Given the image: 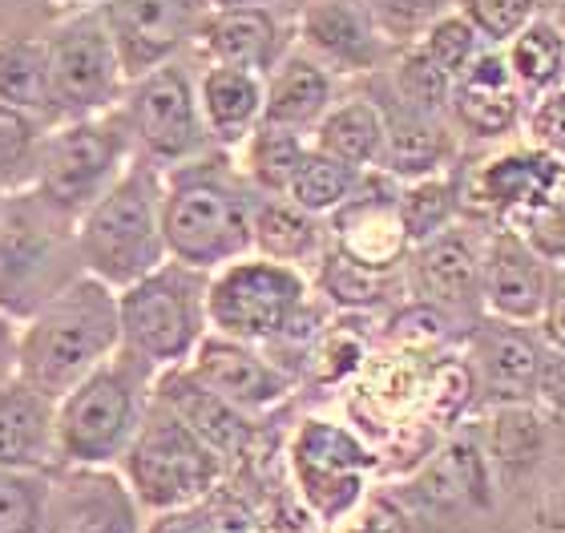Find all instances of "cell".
<instances>
[{"label": "cell", "mask_w": 565, "mask_h": 533, "mask_svg": "<svg viewBox=\"0 0 565 533\" xmlns=\"http://www.w3.org/2000/svg\"><path fill=\"white\" fill-rule=\"evenodd\" d=\"M413 291L436 311L481 308V247L472 243L469 231L445 226L440 235L416 243Z\"/></svg>", "instance_id": "2e32d148"}, {"label": "cell", "mask_w": 565, "mask_h": 533, "mask_svg": "<svg viewBox=\"0 0 565 533\" xmlns=\"http://www.w3.org/2000/svg\"><path fill=\"white\" fill-rule=\"evenodd\" d=\"M202 97H206L211 126L223 134V138H238V134L255 121V114H259V106H263L255 77L235 70V65H231V70H214L211 77H206Z\"/></svg>", "instance_id": "f546056e"}, {"label": "cell", "mask_w": 565, "mask_h": 533, "mask_svg": "<svg viewBox=\"0 0 565 533\" xmlns=\"http://www.w3.org/2000/svg\"><path fill=\"white\" fill-rule=\"evenodd\" d=\"M533 138L545 154L565 158V89L550 94L542 106L533 109Z\"/></svg>", "instance_id": "f6af8a7d"}, {"label": "cell", "mask_w": 565, "mask_h": 533, "mask_svg": "<svg viewBox=\"0 0 565 533\" xmlns=\"http://www.w3.org/2000/svg\"><path fill=\"white\" fill-rule=\"evenodd\" d=\"M311 36H316L323 49H331V53H343V57L364 53V45H367L364 21H360L348 4H340V0L319 4V9L311 12Z\"/></svg>", "instance_id": "ab89813d"}, {"label": "cell", "mask_w": 565, "mask_h": 533, "mask_svg": "<svg viewBox=\"0 0 565 533\" xmlns=\"http://www.w3.org/2000/svg\"><path fill=\"white\" fill-rule=\"evenodd\" d=\"M384 533H518L501 510L481 437L448 440L404 486L372 501Z\"/></svg>", "instance_id": "6da1fadb"}, {"label": "cell", "mask_w": 565, "mask_h": 533, "mask_svg": "<svg viewBox=\"0 0 565 533\" xmlns=\"http://www.w3.org/2000/svg\"><path fill=\"white\" fill-rule=\"evenodd\" d=\"M319 284H323V291H328L335 303H343V308H372V303H380L384 291H388V271L364 267V263L348 259L343 250H335V255H328V263H323Z\"/></svg>", "instance_id": "8d00e7d4"}, {"label": "cell", "mask_w": 565, "mask_h": 533, "mask_svg": "<svg viewBox=\"0 0 565 533\" xmlns=\"http://www.w3.org/2000/svg\"><path fill=\"white\" fill-rule=\"evenodd\" d=\"M114 33L130 70L166 57L182 41L190 21L186 0H118L114 4Z\"/></svg>", "instance_id": "7402d4cb"}, {"label": "cell", "mask_w": 565, "mask_h": 533, "mask_svg": "<svg viewBox=\"0 0 565 533\" xmlns=\"http://www.w3.org/2000/svg\"><path fill=\"white\" fill-rule=\"evenodd\" d=\"M33 150V126L17 109H0V178H9Z\"/></svg>", "instance_id": "ee69618b"}, {"label": "cell", "mask_w": 565, "mask_h": 533, "mask_svg": "<svg viewBox=\"0 0 565 533\" xmlns=\"http://www.w3.org/2000/svg\"><path fill=\"white\" fill-rule=\"evenodd\" d=\"M134 130L153 158H186L199 146V118L186 77L178 70H158L134 97Z\"/></svg>", "instance_id": "ac0fdd59"}, {"label": "cell", "mask_w": 565, "mask_h": 533, "mask_svg": "<svg viewBox=\"0 0 565 533\" xmlns=\"http://www.w3.org/2000/svg\"><path fill=\"white\" fill-rule=\"evenodd\" d=\"M114 49L94 21L73 24L49 53V94L65 106H102L114 94Z\"/></svg>", "instance_id": "ffe728a7"}, {"label": "cell", "mask_w": 565, "mask_h": 533, "mask_svg": "<svg viewBox=\"0 0 565 533\" xmlns=\"http://www.w3.org/2000/svg\"><path fill=\"white\" fill-rule=\"evenodd\" d=\"M457 206H460L457 182H448V178H420L416 186H408L396 199L404 238L408 243H424V238L440 235L445 226H452Z\"/></svg>", "instance_id": "4dcf8cb0"}, {"label": "cell", "mask_w": 565, "mask_h": 533, "mask_svg": "<svg viewBox=\"0 0 565 533\" xmlns=\"http://www.w3.org/2000/svg\"><path fill=\"white\" fill-rule=\"evenodd\" d=\"M328 106V77L307 65V61H295L279 73L271 97H267V126H307L316 121Z\"/></svg>", "instance_id": "f1b7e54d"}, {"label": "cell", "mask_w": 565, "mask_h": 533, "mask_svg": "<svg viewBox=\"0 0 565 533\" xmlns=\"http://www.w3.org/2000/svg\"><path fill=\"white\" fill-rule=\"evenodd\" d=\"M401 89H404V97H408L416 109H424V114H428V109H436L448 97V73L440 70V65H436L428 53H424V57L404 61Z\"/></svg>", "instance_id": "60d3db41"}, {"label": "cell", "mask_w": 565, "mask_h": 533, "mask_svg": "<svg viewBox=\"0 0 565 533\" xmlns=\"http://www.w3.org/2000/svg\"><path fill=\"white\" fill-rule=\"evenodd\" d=\"M469 12L477 29L489 36H513L530 21L533 0H469Z\"/></svg>", "instance_id": "b9f144b4"}, {"label": "cell", "mask_w": 565, "mask_h": 533, "mask_svg": "<svg viewBox=\"0 0 565 533\" xmlns=\"http://www.w3.org/2000/svg\"><path fill=\"white\" fill-rule=\"evenodd\" d=\"M153 367L141 355L118 352L97 364L82 384H73L57 401V445L61 465H118L130 449Z\"/></svg>", "instance_id": "5b68a950"}, {"label": "cell", "mask_w": 565, "mask_h": 533, "mask_svg": "<svg viewBox=\"0 0 565 533\" xmlns=\"http://www.w3.org/2000/svg\"><path fill=\"white\" fill-rule=\"evenodd\" d=\"M247 190L218 170H186L162 190V238L166 255L194 271L226 267L250 247Z\"/></svg>", "instance_id": "52a82bcc"}, {"label": "cell", "mask_w": 565, "mask_h": 533, "mask_svg": "<svg viewBox=\"0 0 565 533\" xmlns=\"http://www.w3.org/2000/svg\"><path fill=\"white\" fill-rule=\"evenodd\" d=\"M206 271L174 259L141 275L138 284L121 287V348L141 355L150 367L186 360L202 344L206 328Z\"/></svg>", "instance_id": "ba28073f"}, {"label": "cell", "mask_w": 565, "mask_h": 533, "mask_svg": "<svg viewBox=\"0 0 565 533\" xmlns=\"http://www.w3.org/2000/svg\"><path fill=\"white\" fill-rule=\"evenodd\" d=\"M472 53V24L465 21H440L428 36V57L445 73H460Z\"/></svg>", "instance_id": "7bdbcfd3"}, {"label": "cell", "mask_w": 565, "mask_h": 533, "mask_svg": "<svg viewBox=\"0 0 565 533\" xmlns=\"http://www.w3.org/2000/svg\"><path fill=\"white\" fill-rule=\"evenodd\" d=\"M77 250L85 275L130 287L166 263L162 182L150 167H134L77 214Z\"/></svg>", "instance_id": "277c9868"}, {"label": "cell", "mask_w": 565, "mask_h": 533, "mask_svg": "<svg viewBox=\"0 0 565 533\" xmlns=\"http://www.w3.org/2000/svg\"><path fill=\"white\" fill-rule=\"evenodd\" d=\"M319 150L340 158L348 167H372L384 154V118L367 102L340 106L319 126Z\"/></svg>", "instance_id": "4316f807"}, {"label": "cell", "mask_w": 565, "mask_h": 533, "mask_svg": "<svg viewBox=\"0 0 565 533\" xmlns=\"http://www.w3.org/2000/svg\"><path fill=\"white\" fill-rule=\"evenodd\" d=\"M250 247L263 250V259L275 263H295L319 255V223L316 214H307L303 206H295L291 199H259L250 206Z\"/></svg>", "instance_id": "d4e9b609"}, {"label": "cell", "mask_w": 565, "mask_h": 533, "mask_svg": "<svg viewBox=\"0 0 565 533\" xmlns=\"http://www.w3.org/2000/svg\"><path fill=\"white\" fill-rule=\"evenodd\" d=\"M118 465L134 501L150 513L182 510L223 486V457L162 401L146 408Z\"/></svg>", "instance_id": "8992f818"}, {"label": "cell", "mask_w": 565, "mask_h": 533, "mask_svg": "<svg viewBox=\"0 0 565 533\" xmlns=\"http://www.w3.org/2000/svg\"><path fill=\"white\" fill-rule=\"evenodd\" d=\"M190 376L206 384L214 396H223L235 408H267L282 401L291 388V376L275 367L267 355H259L243 340L231 335H214L194 348V372Z\"/></svg>", "instance_id": "e0dca14e"}, {"label": "cell", "mask_w": 565, "mask_h": 533, "mask_svg": "<svg viewBox=\"0 0 565 533\" xmlns=\"http://www.w3.org/2000/svg\"><path fill=\"white\" fill-rule=\"evenodd\" d=\"M0 97L12 106H49V61L36 49H4L0 53Z\"/></svg>", "instance_id": "74e56055"}, {"label": "cell", "mask_w": 565, "mask_h": 533, "mask_svg": "<svg viewBox=\"0 0 565 533\" xmlns=\"http://www.w3.org/2000/svg\"><path fill=\"white\" fill-rule=\"evenodd\" d=\"M448 154V138L440 134V126L428 121L424 109H404V114H392L384 121V154L380 162L396 174H413L428 178Z\"/></svg>", "instance_id": "484cf974"}, {"label": "cell", "mask_w": 565, "mask_h": 533, "mask_svg": "<svg viewBox=\"0 0 565 533\" xmlns=\"http://www.w3.org/2000/svg\"><path fill=\"white\" fill-rule=\"evenodd\" d=\"M355 182H360V170L355 167L323 154V150H307L303 162L295 167L291 182H287V199L295 206H303L307 214H331L348 202Z\"/></svg>", "instance_id": "83f0119b"}, {"label": "cell", "mask_w": 565, "mask_h": 533, "mask_svg": "<svg viewBox=\"0 0 565 533\" xmlns=\"http://www.w3.org/2000/svg\"><path fill=\"white\" fill-rule=\"evenodd\" d=\"M118 348L121 323L114 287L94 275H77L45 308H36L29 328L17 335V376L45 392L49 401H61Z\"/></svg>", "instance_id": "7a4b0ae2"}, {"label": "cell", "mask_w": 565, "mask_h": 533, "mask_svg": "<svg viewBox=\"0 0 565 533\" xmlns=\"http://www.w3.org/2000/svg\"><path fill=\"white\" fill-rule=\"evenodd\" d=\"M275 24L259 9H231L211 29V49L226 65H263L271 57Z\"/></svg>", "instance_id": "1f68e13d"}, {"label": "cell", "mask_w": 565, "mask_h": 533, "mask_svg": "<svg viewBox=\"0 0 565 533\" xmlns=\"http://www.w3.org/2000/svg\"><path fill=\"white\" fill-rule=\"evenodd\" d=\"M0 469L57 473V401L29 388L21 376L0 384Z\"/></svg>", "instance_id": "9a60e30c"}, {"label": "cell", "mask_w": 565, "mask_h": 533, "mask_svg": "<svg viewBox=\"0 0 565 533\" xmlns=\"http://www.w3.org/2000/svg\"><path fill=\"white\" fill-rule=\"evenodd\" d=\"M401 194H384L380 186L355 182V190L348 194L335 214V235H340V250L348 259L364 263V267H380L388 271L392 263L401 259L408 238H404L401 211H396Z\"/></svg>", "instance_id": "d6986e66"}, {"label": "cell", "mask_w": 565, "mask_h": 533, "mask_svg": "<svg viewBox=\"0 0 565 533\" xmlns=\"http://www.w3.org/2000/svg\"><path fill=\"white\" fill-rule=\"evenodd\" d=\"M121 150H126L121 134L106 130V126H73L41 150L36 190L57 202L61 211L82 214L89 202L114 186Z\"/></svg>", "instance_id": "7c38bea8"}, {"label": "cell", "mask_w": 565, "mask_h": 533, "mask_svg": "<svg viewBox=\"0 0 565 533\" xmlns=\"http://www.w3.org/2000/svg\"><path fill=\"white\" fill-rule=\"evenodd\" d=\"M457 118L481 138H501L518 121V94L501 57H481L457 89Z\"/></svg>", "instance_id": "cb8c5ba5"}, {"label": "cell", "mask_w": 565, "mask_h": 533, "mask_svg": "<svg viewBox=\"0 0 565 533\" xmlns=\"http://www.w3.org/2000/svg\"><path fill=\"white\" fill-rule=\"evenodd\" d=\"M49 477L0 469V533H45Z\"/></svg>", "instance_id": "836d02e7"}, {"label": "cell", "mask_w": 565, "mask_h": 533, "mask_svg": "<svg viewBox=\"0 0 565 533\" xmlns=\"http://www.w3.org/2000/svg\"><path fill=\"white\" fill-rule=\"evenodd\" d=\"M45 533H146L141 505L109 465H61L49 477Z\"/></svg>", "instance_id": "8fae6325"}, {"label": "cell", "mask_w": 565, "mask_h": 533, "mask_svg": "<svg viewBox=\"0 0 565 533\" xmlns=\"http://www.w3.org/2000/svg\"><path fill=\"white\" fill-rule=\"evenodd\" d=\"M303 142L295 138L287 126H263L250 142V178L259 182L267 194H287V182H291L295 167L303 162Z\"/></svg>", "instance_id": "d590c367"}, {"label": "cell", "mask_w": 565, "mask_h": 533, "mask_svg": "<svg viewBox=\"0 0 565 533\" xmlns=\"http://www.w3.org/2000/svg\"><path fill=\"white\" fill-rule=\"evenodd\" d=\"M77 275H85L77 214L41 190L0 199V316L29 320Z\"/></svg>", "instance_id": "3957f363"}, {"label": "cell", "mask_w": 565, "mask_h": 533, "mask_svg": "<svg viewBox=\"0 0 565 533\" xmlns=\"http://www.w3.org/2000/svg\"><path fill=\"white\" fill-rule=\"evenodd\" d=\"M550 291V263L530 247L518 226H497L481 250V299L497 320H542Z\"/></svg>", "instance_id": "4fadbf2b"}, {"label": "cell", "mask_w": 565, "mask_h": 533, "mask_svg": "<svg viewBox=\"0 0 565 533\" xmlns=\"http://www.w3.org/2000/svg\"><path fill=\"white\" fill-rule=\"evenodd\" d=\"M565 73V36L554 24H530L513 41V77L530 89H545Z\"/></svg>", "instance_id": "e575fe53"}, {"label": "cell", "mask_w": 565, "mask_h": 533, "mask_svg": "<svg viewBox=\"0 0 565 533\" xmlns=\"http://www.w3.org/2000/svg\"><path fill=\"white\" fill-rule=\"evenodd\" d=\"M17 376V332L9 316H0V384Z\"/></svg>", "instance_id": "c3c4849f"}, {"label": "cell", "mask_w": 565, "mask_h": 533, "mask_svg": "<svg viewBox=\"0 0 565 533\" xmlns=\"http://www.w3.org/2000/svg\"><path fill=\"white\" fill-rule=\"evenodd\" d=\"M218 489L206 493L202 501L182 505V510L153 513L146 533H255V518L235 498H223Z\"/></svg>", "instance_id": "d6a6232c"}, {"label": "cell", "mask_w": 565, "mask_h": 533, "mask_svg": "<svg viewBox=\"0 0 565 533\" xmlns=\"http://www.w3.org/2000/svg\"><path fill=\"white\" fill-rule=\"evenodd\" d=\"M542 332L550 348H565V263L550 267V291L542 308Z\"/></svg>", "instance_id": "bcb514c9"}, {"label": "cell", "mask_w": 565, "mask_h": 533, "mask_svg": "<svg viewBox=\"0 0 565 533\" xmlns=\"http://www.w3.org/2000/svg\"><path fill=\"white\" fill-rule=\"evenodd\" d=\"M537 396L565 420V348H545L542 380H537Z\"/></svg>", "instance_id": "7dc6e473"}, {"label": "cell", "mask_w": 565, "mask_h": 533, "mask_svg": "<svg viewBox=\"0 0 565 533\" xmlns=\"http://www.w3.org/2000/svg\"><path fill=\"white\" fill-rule=\"evenodd\" d=\"M303 296V275L287 263L235 259L206 284V323L243 344H267L291 332Z\"/></svg>", "instance_id": "9c48e42d"}, {"label": "cell", "mask_w": 565, "mask_h": 533, "mask_svg": "<svg viewBox=\"0 0 565 533\" xmlns=\"http://www.w3.org/2000/svg\"><path fill=\"white\" fill-rule=\"evenodd\" d=\"M376 457L360 437L328 420H307L291 445V473L299 498L323 525L343 522L364 501Z\"/></svg>", "instance_id": "30bf717a"}, {"label": "cell", "mask_w": 565, "mask_h": 533, "mask_svg": "<svg viewBox=\"0 0 565 533\" xmlns=\"http://www.w3.org/2000/svg\"><path fill=\"white\" fill-rule=\"evenodd\" d=\"M226 9H255V4H267V0H218Z\"/></svg>", "instance_id": "f907efd6"}, {"label": "cell", "mask_w": 565, "mask_h": 533, "mask_svg": "<svg viewBox=\"0 0 565 533\" xmlns=\"http://www.w3.org/2000/svg\"><path fill=\"white\" fill-rule=\"evenodd\" d=\"M562 158L545 154V150H525V154H505L489 162L477 174V199L501 218H530L542 206L554 186L562 182Z\"/></svg>", "instance_id": "44dd1931"}, {"label": "cell", "mask_w": 565, "mask_h": 533, "mask_svg": "<svg viewBox=\"0 0 565 533\" xmlns=\"http://www.w3.org/2000/svg\"><path fill=\"white\" fill-rule=\"evenodd\" d=\"M545 344L525 323L493 320L472 332V388L484 401L501 404H530L537 396L542 380Z\"/></svg>", "instance_id": "5bb4252c"}, {"label": "cell", "mask_w": 565, "mask_h": 533, "mask_svg": "<svg viewBox=\"0 0 565 533\" xmlns=\"http://www.w3.org/2000/svg\"><path fill=\"white\" fill-rule=\"evenodd\" d=\"M162 404L174 416H182L218 457H235L243 452L250 437V425L243 420V408L226 404L223 396H214L206 384H199L194 376H166L162 384Z\"/></svg>", "instance_id": "603a6c76"}, {"label": "cell", "mask_w": 565, "mask_h": 533, "mask_svg": "<svg viewBox=\"0 0 565 533\" xmlns=\"http://www.w3.org/2000/svg\"><path fill=\"white\" fill-rule=\"evenodd\" d=\"M343 533H384V525H380V518H376V513H367L364 522H355L352 530H343Z\"/></svg>", "instance_id": "681fc988"}, {"label": "cell", "mask_w": 565, "mask_h": 533, "mask_svg": "<svg viewBox=\"0 0 565 533\" xmlns=\"http://www.w3.org/2000/svg\"><path fill=\"white\" fill-rule=\"evenodd\" d=\"M518 231L530 238V247L537 250L545 263H565V174L554 186V194H550L530 218H521Z\"/></svg>", "instance_id": "f35d334b"}]
</instances>
